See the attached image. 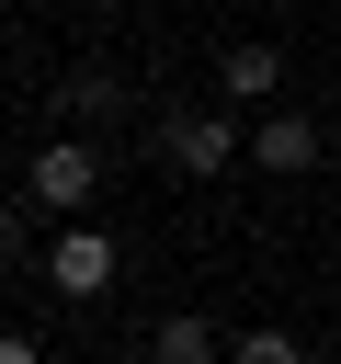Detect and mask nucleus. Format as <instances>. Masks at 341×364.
Masks as SVG:
<instances>
[{
	"instance_id": "obj_6",
	"label": "nucleus",
	"mask_w": 341,
	"mask_h": 364,
	"mask_svg": "<svg viewBox=\"0 0 341 364\" xmlns=\"http://www.w3.org/2000/svg\"><path fill=\"white\" fill-rule=\"evenodd\" d=\"M148 364H216V330L205 318H159L148 330Z\"/></svg>"
},
{
	"instance_id": "obj_2",
	"label": "nucleus",
	"mask_w": 341,
	"mask_h": 364,
	"mask_svg": "<svg viewBox=\"0 0 341 364\" xmlns=\"http://www.w3.org/2000/svg\"><path fill=\"white\" fill-rule=\"evenodd\" d=\"M148 136H159V159H170L182 182H216V171L239 159V125H227V114H159Z\"/></svg>"
},
{
	"instance_id": "obj_5",
	"label": "nucleus",
	"mask_w": 341,
	"mask_h": 364,
	"mask_svg": "<svg viewBox=\"0 0 341 364\" xmlns=\"http://www.w3.org/2000/svg\"><path fill=\"white\" fill-rule=\"evenodd\" d=\"M216 91H227V102H261V91H284V57H273V46H227V57H216Z\"/></svg>"
},
{
	"instance_id": "obj_4",
	"label": "nucleus",
	"mask_w": 341,
	"mask_h": 364,
	"mask_svg": "<svg viewBox=\"0 0 341 364\" xmlns=\"http://www.w3.org/2000/svg\"><path fill=\"white\" fill-rule=\"evenodd\" d=\"M250 171H273V182H296V171H318V114H261L250 136Z\"/></svg>"
},
{
	"instance_id": "obj_11",
	"label": "nucleus",
	"mask_w": 341,
	"mask_h": 364,
	"mask_svg": "<svg viewBox=\"0 0 341 364\" xmlns=\"http://www.w3.org/2000/svg\"><path fill=\"white\" fill-rule=\"evenodd\" d=\"M330 364H341V353H330Z\"/></svg>"
},
{
	"instance_id": "obj_1",
	"label": "nucleus",
	"mask_w": 341,
	"mask_h": 364,
	"mask_svg": "<svg viewBox=\"0 0 341 364\" xmlns=\"http://www.w3.org/2000/svg\"><path fill=\"white\" fill-rule=\"evenodd\" d=\"M23 193H34L45 216L91 228V193H102V148H91V136H45V148H34V171H23Z\"/></svg>"
},
{
	"instance_id": "obj_10",
	"label": "nucleus",
	"mask_w": 341,
	"mask_h": 364,
	"mask_svg": "<svg viewBox=\"0 0 341 364\" xmlns=\"http://www.w3.org/2000/svg\"><path fill=\"white\" fill-rule=\"evenodd\" d=\"M0 364H45V353H34V341H23V330H0Z\"/></svg>"
},
{
	"instance_id": "obj_8",
	"label": "nucleus",
	"mask_w": 341,
	"mask_h": 364,
	"mask_svg": "<svg viewBox=\"0 0 341 364\" xmlns=\"http://www.w3.org/2000/svg\"><path fill=\"white\" fill-rule=\"evenodd\" d=\"M114 102H125V80H114V68H80V80L57 91V114H114Z\"/></svg>"
},
{
	"instance_id": "obj_9",
	"label": "nucleus",
	"mask_w": 341,
	"mask_h": 364,
	"mask_svg": "<svg viewBox=\"0 0 341 364\" xmlns=\"http://www.w3.org/2000/svg\"><path fill=\"white\" fill-rule=\"evenodd\" d=\"M11 262H23V216L0 205V273H11Z\"/></svg>"
},
{
	"instance_id": "obj_7",
	"label": "nucleus",
	"mask_w": 341,
	"mask_h": 364,
	"mask_svg": "<svg viewBox=\"0 0 341 364\" xmlns=\"http://www.w3.org/2000/svg\"><path fill=\"white\" fill-rule=\"evenodd\" d=\"M216 364H307V341H296V330H239Z\"/></svg>"
},
{
	"instance_id": "obj_3",
	"label": "nucleus",
	"mask_w": 341,
	"mask_h": 364,
	"mask_svg": "<svg viewBox=\"0 0 341 364\" xmlns=\"http://www.w3.org/2000/svg\"><path fill=\"white\" fill-rule=\"evenodd\" d=\"M45 284H57L68 307H91V296L114 284V239H102V228H57V250H45Z\"/></svg>"
}]
</instances>
